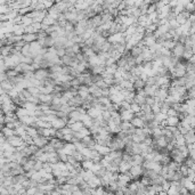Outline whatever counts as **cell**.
<instances>
[{
  "mask_svg": "<svg viewBox=\"0 0 195 195\" xmlns=\"http://www.w3.org/2000/svg\"><path fill=\"white\" fill-rule=\"evenodd\" d=\"M14 88V86L10 83L9 80H6V81H1V89L5 91H10Z\"/></svg>",
  "mask_w": 195,
  "mask_h": 195,
  "instance_id": "cell-24",
  "label": "cell"
},
{
  "mask_svg": "<svg viewBox=\"0 0 195 195\" xmlns=\"http://www.w3.org/2000/svg\"><path fill=\"white\" fill-rule=\"evenodd\" d=\"M167 115L168 117H178V112H177V110H175V108H169V111L167 112Z\"/></svg>",
  "mask_w": 195,
  "mask_h": 195,
  "instance_id": "cell-34",
  "label": "cell"
},
{
  "mask_svg": "<svg viewBox=\"0 0 195 195\" xmlns=\"http://www.w3.org/2000/svg\"><path fill=\"white\" fill-rule=\"evenodd\" d=\"M82 113H80L78 110L75 108L73 112H71L70 114H68V119H71V120H73L74 122H80L81 121V119H82Z\"/></svg>",
  "mask_w": 195,
  "mask_h": 195,
  "instance_id": "cell-17",
  "label": "cell"
},
{
  "mask_svg": "<svg viewBox=\"0 0 195 195\" xmlns=\"http://www.w3.org/2000/svg\"><path fill=\"white\" fill-rule=\"evenodd\" d=\"M39 192L38 187H30L26 189V195H36Z\"/></svg>",
  "mask_w": 195,
  "mask_h": 195,
  "instance_id": "cell-33",
  "label": "cell"
},
{
  "mask_svg": "<svg viewBox=\"0 0 195 195\" xmlns=\"http://www.w3.org/2000/svg\"><path fill=\"white\" fill-rule=\"evenodd\" d=\"M185 54V45H182L180 42H177L176 47L172 50V56L177 57V58H182Z\"/></svg>",
  "mask_w": 195,
  "mask_h": 195,
  "instance_id": "cell-2",
  "label": "cell"
},
{
  "mask_svg": "<svg viewBox=\"0 0 195 195\" xmlns=\"http://www.w3.org/2000/svg\"><path fill=\"white\" fill-rule=\"evenodd\" d=\"M0 193H1V195H9L8 188L5 187V186H1V188H0Z\"/></svg>",
  "mask_w": 195,
  "mask_h": 195,
  "instance_id": "cell-36",
  "label": "cell"
},
{
  "mask_svg": "<svg viewBox=\"0 0 195 195\" xmlns=\"http://www.w3.org/2000/svg\"><path fill=\"white\" fill-rule=\"evenodd\" d=\"M167 119H168V115H167V114H164V113H159V114H155V117H154V120H155L160 126H162V124L167 121Z\"/></svg>",
  "mask_w": 195,
  "mask_h": 195,
  "instance_id": "cell-22",
  "label": "cell"
},
{
  "mask_svg": "<svg viewBox=\"0 0 195 195\" xmlns=\"http://www.w3.org/2000/svg\"><path fill=\"white\" fill-rule=\"evenodd\" d=\"M95 150H96V151H97L102 156H106L111 153V150H110L108 146H103V145H99V144H96Z\"/></svg>",
  "mask_w": 195,
  "mask_h": 195,
  "instance_id": "cell-9",
  "label": "cell"
},
{
  "mask_svg": "<svg viewBox=\"0 0 195 195\" xmlns=\"http://www.w3.org/2000/svg\"><path fill=\"white\" fill-rule=\"evenodd\" d=\"M72 195H85V193H83V191H81V189L79 188L77 191H74V192L72 193Z\"/></svg>",
  "mask_w": 195,
  "mask_h": 195,
  "instance_id": "cell-38",
  "label": "cell"
},
{
  "mask_svg": "<svg viewBox=\"0 0 195 195\" xmlns=\"http://www.w3.org/2000/svg\"><path fill=\"white\" fill-rule=\"evenodd\" d=\"M159 89H160V88H159L157 86H146V87L144 88V90L146 92V96H147V97H155Z\"/></svg>",
  "mask_w": 195,
  "mask_h": 195,
  "instance_id": "cell-7",
  "label": "cell"
},
{
  "mask_svg": "<svg viewBox=\"0 0 195 195\" xmlns=\"http://www.w3.org/2000/svg\"><path fill=\"white\" fill-rule=\"evenodd\" d=\"M142 112H143L144 114H151V113H153L152 112V106H150V105L145 104L142 106Z\"/></svg>",
  "mask_w": 195,
  "mask_h": 195,
  "instance_id": "cell-31",
  "label": "cell"
},
{
  "mask_svg": "<svg viewBox=\"0 0 195 195\" xmlns=\"http://www.w3.org/2000/svg\"><path fill=\"white\" fill-rule=\"evenodd\" d=\"M71 129L73 130V132H80L82 129H85L86 127H85V124L80 121V122H74L73 124H71V126H68Z\"/></svg>",
  "mask_w": 195,
  "mask_h": 195,
  "instance_id": "cell-21",
  "label": "cell"
},
{
  "mask_svg": "<svg viewBox=\"0 0 195 195\" xmlns=\"http://www.w3.org/2000/svg\"><path fill=\"white\" fill-rule=\"evenodd\" d=\"M63 151H64V153L66 155H73V153L77 151V148H75V146H74L73 143H65Z\"/></svg>",
  "mask_w": 195,
  "mask_h": 195,
  "instance_id": "cell-13",
  "label": "cell"
},
{
  "mask_svg": "<svg viewBox=\"0 0 195 195\" xmlns=\"http://www.w3.org/2000/svg\"><path fill=\"white\" fill-rule=\"evenodd\" d=\"M7 142L10 144L13 147L15 148H17V147H20V146H22L24 142H23V139H22V137H20V136H12V137H8L7 138Z\"/></svg>",
  "mask_w": 195,
  "mask_h": 195,
  "instance_id": "cell-4",
  "label": "cell"
},
{
  "mask_svg": "<svg viewBox=\"0 0 195 195\" xmlns=\"http://www.w3.org/2000/svg\"><path fill=\"white\" fill-rule=\"evenodd\" d=\"M52 128L56 130H62L64 129L65 127L67 126V123H66V121L63 120V119H57L56 121H54L52 123Z\"/></svg>",
  "mask_w": 195,
  "mask_h": 195,
  "instance_id": "cell-12",
  "label": "cell"
},
{
  "mask_svg": "<svg viewBox=\"0 0 195 195\" xmlns=\"http://www.w3.org/2000/svg\"><path fill=\"white\" fill-rule=\"evenodd\" d=\"M39 101H40V104H47V105H52V95H46V94H40L39 95Z\"/></svg>",
  "mask_w": 195,
  "mask_h": 195,
  "instance_id": "cell-8",
  "label": "cell"
},
{
  "mask_svg": "<svg viewBox=\"0 0 195 195\" xmlns=\"http://www.w3.org/2000/svg\"><path fill=\"white\" fill-rule=\"evenodd\" d=\"M72 156H73V157H74L78 162H81V163H82V162L85 161V157H83V155L81 154V152H79V151H75V152L73 153V155Z\"/></svg>",
  "mask_w": 195,
  "mask_h": 195,
  "instance_id": "cell-30",
  "label": "cell"
},
{
  "mask_svg": "<svg viewBox=\"0 0 195 195\" xmlns=\"http://www.w3.org/2000/svg\"><path fill=\"white\" fill-rule=\"evenodd\" d=\"M110 99H111L112 104H115L119 106L122 102H124V96L122 95V92H120V94H117V95L110 96Z\"/></svg>",
  "mask_w": 195,
  "mask_h": 195,
  "instance_id": "cell-10",
  "label": "cell"
},
{
  "mask_svg": "<svg viewBox=\"0 0 195 195\" xmlns=\"http://www.w3.org/2000/svg\"><path fill=\"white\" fill-rule=\"evenodd\" d=\"M131 162H132V166H143L144 162H145V159H144V156L142 154H139V155H132Z\"/></svg>",
  "mask_w": 195,
  "mask_h": 195,
  "instance_id": "cell-18",
  "label": "cell"
},
{
  "mask_svg": "<svg viewBox=\"0 0 195 195\" xmlns=\"http://www.w3.org/2000/svg\"><path fill=\"white\" fill-rule=\"evenodd\" d=\"M120 115H121V120H122V121H128V122H130V121L135 117V114L131 112V110L120 112Z\"/></svg>",
  "mask_w": 195,
  "mask_h": 195,
  "instance_id": "cell-15",
  "label": "cell"
},
{
  "mask_svg": "<svg viewBox=\"0 0 195 195\" xmlns=\"http://www.w3.org/2000/svg\"><path fill=\"white\" fill-rule=\"evenodd\" d=\"M94 164H95V162H94L92 160H85V161L81 163L82 169H85V170H91L92 167H94Z\"/></svg>",
  "mask_w": 195,
  "mask_h": 195,
  "instance_id": "cell-26",
  "label": "cell"
},
{
  "mask_svg": "<svg viewBox=\"0 0 195 195\" xmlns=\"http://www.w3.org/2000/svg\"><path fill=\"white\" fill-rule=\"evenodd\" d=\"M102 111H99V110H97L96 107H89L88 110H87V114L91 117V119H97V117H102Z\"/></svg>",
  "mask_w": 195,
  "mask_h": 195,
  "instance_id": "cell-11",
  "label": "cell"
},
{
  "mask_svg": "<svg viewBox=\"0 0 195 195\" xmlns=\"http://www.w3.org/2000/svg\"><path fill=\"white\" fill-rule=\"evenodd\" d=\"M88 182V185L90 186L91 188H97V187H101L102 186V179L99 178V177H97L96 175L91 178L89 182Z\"/></svg>",
  "mask_w": 195,
  "mask_h": 195,
  "instance_id": "cell-14",
  "label": "cell"
},
{
  "mask_svg": "<svg viewBox=\"0 0 195 195\" xmlns=\"http://www.w3.org/2000/svg\"><path fill=\"white\" fill-rule=\"evenodd\" d=\"M143 50H144V48H140V47L136 46V47H133L129 52H130V55H131V57L136 59L137 57H139V56L143 54Z\"/></svg>",
  "mask_w": 195,
  "mask_h": 195,
  "instance_id": "cell-20",
  "label": "cell"
},
{
  "mask_svg": "<svg viewBox=\"0 0 195 195\" xmlns=\"http://www.w3.org/2000/svg\"><path fill=\"white\" fill-rule=\"evenodd\" d=\"M34 22H33V20L31 18V17H29L27 15L26 16H23L22 17V24L23 25H25V26H30V25H32Z\"/></svg>",
  "mask_w": 195,
  "mask_h": 195,
  "instance_id": "cell-28",
  "label": "cell"
},
{
  "mask_svg": "<svg viewBox=\"0 0 195 195\" xmlns=\"http://www.w3.org/2000/svg\"><path fill=\"white\" fill-rule=\"evenodd\" d=\"M132 127L131 122H128V121H122L121 124H120V128H121V131H128Z\"/></svg>",
  "mask_w": 195,
  "mask_h": 195,
  "instance_id": "cell-29",
  "label": "cell"
},
{
  "mask_svg": "<svg viewBox=\"0 0 195 195\" xmlns=\"http://www.w3.org/2000/svg\"><path fill=\"white\" fill-rule=\"evenodd\" d=\"M130 122H131L132 127H135V128H137V129H142V128H145V127H146L145 121H144L142 117H137V115H135V117H133Z\"/></svg>",
  "mask_w": 195,
  "mask_h": 195,
  "instance_id": "cell-6",
  "label": "cell"
},
{
  "mask_svg": "<svg viewBox=\"0 0 195 195\" xmlns=\"http://www.w3.org/2000/svg\"><path fill=\"white\" fill-rule=\"evenodd\" d=\"M23 41H25L26 43H32L34 41H38V34H33V33H25L24 36H22Z\"/></svg>",
  "mask_w": 195,
  "mask_h": 195,
  "instance_id": "cell-16",
  "label": "cell"
},
{
  "mask_svg": "<svg viewBox=\"0 0 195 195\" xmlns=\"http://www.w3.org/2000/svg\"><path fill=\"white\" fill-rule=\"evenodd\" d=\"M26 133H27L30 137H32V138H36V137L39 136V133H38V128H34V127H27Z\"/></svg>",
  "mask_w": 195,
  "mask_h": 195,
  "instance_id": "cell-25",
  "label": "cell"
},
{
  "mask_svg": "<svg viewBox=\"0 0 195 195\" xmlns=\"http://www.w3.org/2000/svg\"><path fill=\"white\" fill-rule=\"evenodd\" d=\"M146 87V82L145 81H143L142 79H137L136 80V82L133 83V88H135V90H142V89H144Z\"/></svg>",
  "mask_w": 195,
  "mask_h": 195,
  "instance_id": "cell-23",
  "label": "cell"
},
{
  "mask_svg": "<svg viewBox=\"0 0 195 195\" xmlns=\"http://www.w3.org/2000/svg\"><path fill=\"white\" fill-rule=\"evenodd\" d=\"M102 117L104 119V121H106L107 123L111 121V119H112V117H111V112L110 111H104L103 113H102Z\"/></svg>",
  "mask_w": 195,
  "mask_h": 195,
  "instance_id": "cell-32",
  "label": "cell"
},
{
  "mask_svg": "<svg viewBox=\"0 0 195 195\" xmlns=\"http://www.w3.org/2000/svg\"><path fill=\"white\" fill-rule=\"evenodd\" d=\"M49 77H50V72H49V70H46V68H39L34 72V78L40 80V81H45Z\"/></svg>",
  "mask_w": 195,
  "mask_h": 195,
  "instance_id": "cell-1",
  "label": "cell"
},
{
  "mask_svg": "<svg viewBox=\"0 0 195 195\" xmlns=\"http://www.w3.org/2000/svg\"><path fill=\"white\" fill-rule=\"evenodd\" d=\"M130 110H131V112L136 115V114H138L139 112H142V106L133 102V103H131V107H130Z\"/></svg>",
  "mask_w": 195,
  "mask_h": 195,
  "instance_id": "cell-27",
  "label": "cell"
},
{
  "mask_svg": "<svg viewBox=\"0 0 195 195\" xmlns=\"http://www.w3.org/2000/svg\"><path fill=\"white\" fill-rule=\"evenodd\" d=\"M15 115L18 117V120H20V119H22V117H27V115H29V111H27L26 108H24V107H21V106H20V107L16 108Z\"/></svg>",
  "mask_w": 195,
  "mask_h": 195,
  "instance_id": "cell-19",
  "label": "cell"
},
{
  "mask_svg": "<svg viewBox=\"0 0 195 195\" xmlns=\"http://www.w3.org/2000/svg\"><path fill=\"white\" fill-rule=\"evenodd\" d=\"M180 124L179 117H168L167 121L162 124V127H178Z\"/></svg>",
  "mask_w": 195,
  "mask_h": 195,
  "instance_id": "cell-3",
  "label": "cell"
},
{
  "mask_svg": "<svg viewBox=\"0 0 195 195\" xmlns=\"http://www.w3.org/2000/svg\"><path fill=\"white\" fill-rule=\"evenodd\" d=\"M188 99H195V89L188 90Z\"/></svg>",
  "mask_w": 195,
  "mask_h": 195,
  "instance_id": "cell-37",
  "label": "cell"
},
{
  "mask_svg": "<svg viewBox=\"0 0 195 195\" xmlns=\"http://www.w3.org/2000/svg\"><path fill=\"white\" fill-rule=\"evenodd\" d=\"M42 169H43V163L41 161H39V160H37L36 166H34V170L36 171H41Z\"/></svg>",
  "mask_w": 195,
  "mask_h": 195,
  "instance_id": "cell-35",
  "label": "cell"
},
{
  "mask_svg": "<svg viewBox=\"0 0 195 195\" xmlns=\"http://www.w3.org/2000/svg\"><path fill=\"white\" fill-rule=\"evenodd\" d=\"M48 143H49V139L43 137V136H38V137L33 138V144L36 146H38L39 148H43L46 145H48Z\"/></svg>",
  "mask_w": 195,
  "mask_h": 195,
  "instance_id": "cell-5",
  "label": "cell"
}]
</instances>
